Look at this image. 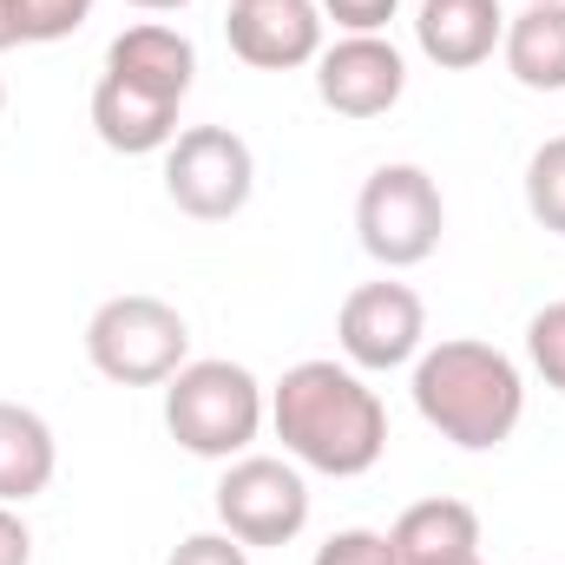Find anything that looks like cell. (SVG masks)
I'll use <instances>...</instances> for the list:
<instances>
[{
    "label": "cell",
    "mask_w": 565,
    "mask_h": 565,
    "mask_svg": "<svg viewBox=\"0 0 565 565\" xmlns=\"http://www.w3.org/2000/svg\"><path fill=\"white\" fill-rule=\"evenodd\" d=\"M526 211H533L540 231L565 237V132L526 158Z\"/></svg>",
    "instance_id": "cell-17"
},
{
    "label": "cell",
    "mask_w": 565,
    "mask_h": 565,
    "mask_svg": "<svg viewBox=\"0 0 565 565\" xmlns=\"http://www.w3.org/2000/svg\"><path fill=\"white\" fill-rule=\"evenodd\" d=\"M447 204L422 164H375L355 198V237L382 270H415L440 250Z\"/></svg>",
    "instance_id": "cell-5"
},
{
    "label": "cell",
    "mask_w": 565,
    "mask_h": 565,
    "mask_svg": "<svg viewBox=\"0 0 565 565\" xmlns=\"http://www.w3.org/2000/svg\"><path fill=\"white\" fill-rule=\"evenodd\" d=\"M13 7H20V40L26 46H53V40H66L93 20V0H13Z\"/></svg>",
    "instance_id": "cell-18"
},
{
    "label": "cell",
    "mask_w": 565,
    "mask_h": 565,
    "mask_svg": "<svg viewBox=\"0 0 565 565\" xmlns=\"http://www.w3.org/2000/svg\"><path fill=\"white\" fill-rule=\"evenodd\" d=\"M93 132L119 158H151V151H164L178 139V106L113 79V73H99V86H93Z\"/></svg>",
    "instance_id": "cell-13"
},
{
    "label": "cell",
    "mask_w": 565,
    "mask_h": 565,
    "mask_svg": "<svg viewBox=\"0 0 565 565\" xmlns=\"http://www.w3.org/2000/svg\"><path fill=\"white\" fill-rule=\"evenodd\" d=\"M257 191V158L231 126H191L164 145V198L198 224H231Z\"/></svg>",
    "instance_id": "cell-6"
},
{
    "label": "cell",
    "mask_w": 565,
    "mask_h": 565,
    "mask_svg": "<svg viewBox=\"0 0 565 565\" xmlns=\"http://www.w3.org/2000/svg\"><path fill=\"white\" fill-rule=\"evenodd\" d=\"M217 526L244 546H289L309 526V480L296 460L237 454L217 480Z\"/></svg>",
    "instance_id": "cell-7"
},
{
    "label": "cell",
    "mask_w": 565,
    "mask_h": 565,
    "mask_svg": "<svg viewBox=\"0 0 565 565\" xmlns=\"http://www.w3.org/2000/svg\"><path fill=\"white\" fill-rule=\"evenodd\" d=\"M164 565H250V546L231 540V533L217 526V533H191V540H178Z\"/></svg>",
    "instance_id": "cell-21"
},
{
    "label": "cell",
    "mask_w": 565,
    "mask_h": 565,
    "mask_svg": "<svg viewBox=\"0 0 565 565\" xmlns=\"http://www.w3.org/2000/svg\"><path fill=\"white\" fill-rule=\"evenodd\" d=\"M270 427L296 467L329 473V480H355L388 454L382 395L362 382V369L335 355H309L282 369V382L270 388Z\"/></svg>",
    "instance_id": "cell-1"
},
{
    "label": "cell",
    "mask_w": 565,
    "mask_h": 565,
    "mask_svg": "<svg viewBox=\"0 0 565 565\" xmlns=\"http://www.w3.org/2000/svg\"><path fill=\"white\" fill-rule=\"evenodd\" d=\"M60 473V440L46 415L20 408V402H0V507H26L53 487Z\"/></svg>",
    "instance_id": "cell-16"
},
{
    "label": "cell",
    "mask_w": 565,
    "mask_h": 565,
    "mask_svg": "<svg viewBox=\"0 0 565 565\" xmlns=\"http://www.w3.org/2000/svg\"><path fill=\"white\" fill-rule=\"evenodd\" d=\"M0 113H7V79H0Z\"/></svg>",
    "instance_id": "cell-27"
},
{
    "label": "cell",
    "mask_w": 565,
    "mask_h": 565,
    "mask_svg": "<svg viewBox=\"0 0 565 565\" xmlns=\"http://www.w3.org/2000/svg\"><path fill=\"white\" fill-rule=\"evenodd\" d=\"M126 7H139V13H178V7H191V0H126Z\"/></svg>",
    "instance_id": "cell-25"
},
{
    "label": "cell",
    "mask_w": 565,
    "mask_h": 565,
    "mask_svg": "<svg viewBox=\"0 0 565 565\" xmlns=\"http://www.w3.org/2000/svg\"><path fill=\"white\" fill-rule=\"evenodd\" d=\"M526 362L540 369L546 388L565 395V302H546V309L526 322Z\"/></svg>",
    "instance_id": "cell-19"
},
{
    "label": "cell",
    "mask_w": 565,
    "mask_h": 565,
    "mask_svg": "<svg viewBox=\"0 0 565 565\" xmlns=\"http://www.w3.org/2000/svg\"><path fill=\"white\" fill-rule=\"evenodd\" d=\"M408 93V60L388 33H342L316 53V99L335 119H382Z\"/></svg>",
    "instance_id": "cell-9"
},
{
    "label": "cell",
    "mask_w": 565,
    "mask_h": 565,
    "mask_svg": "<svg viewBox=\"0 0 565 565\" xmlns=\"http://www.w3.org/2000/svg\"><path fill=\"white\" fill-rule=\"evenodd\" d=\"M86 362L119 388H158L191 362V322L164 296H106L86 322Z\"/></svg>",
    "instance_id": "cell-4"
},
{
    "label": "cell",
    "mask_w": 565,
    "mask_h": 565,
    "mask_svg": "<svg viewBox=\"0 0 565 565\" xmlns=\"http://www.w3.org/2000/svg\"><path fill=\"white\" fill-rule=\"evenodd\" d=\"M500 60L526 93H565V0H526L500 33Z\"/></svg>",
    "instance_id": "cell-15"
},
{
    "label": "cell",
    "mask_w": 565,
    "mask_h": 565,
    "mask_svg": "<svg viewBox=\"0 0 565 565\" xmlns=\"http://www.w3.org/2000/svg\"><path fill=\"white\" fill-rule=\"evenodd\" d=\"M309 565H395V546H388V533L342 526V533H329V540L316 546V559Z\"/></svg>",
    "instance_id": "cell-20"
},
{
    "label": "cell",
    "mask_w": 565,
    "mask_h": 565,
    "mask_svg": "<svg viewBox=\"0 0 565 565\" xmlns=\"http://www.w3.org/2000/svg\"><path fill=\"white\" fill-rule=\"evenodd\" d=\"M454 565H487V559H480V553H473V559H454Z\"/></svg>",
    "instance_id": "cell-26"
},
{
    "label": "cell",
    "mask_w": 565,
    "mask_h": 565,
    "mask_svg": "<svg viewBox=\"0 0 565 565\" xmlns=\"http://www.w3.org/2000/svg\"><path fill=\"white\" fill-rule=\"evenodd\" d=\"M408 395H415V415L467 454L507 447L513 427L526 422L520 362L493 342H473V335H447V342L422 349L415 375H408Z\"/></svg>",
    "instance_id": "cell-2"
},
{
    "label": "cell",
    "mask_w": 565,
    "mask_h": 565,
    "mask_svg": "<svg viewBox=\"0 0 565 565\" xmlns=\"http://www.w3.org/2000/svg\"><path fill=\"white\" fill-rule=\"evenodd\" d=\"M507 33V13L500 0H422V20H415V46L440 73H473L493 60Z\"/></svg>",
    "instance_id": "cell-12"
},
{
    "label": "cell",
    "mask_w": 565,
    "mask_h": 565,
    "mask_svg": "<svg viewBox=\"0 0 565 565\" xmlns=\"http://www.w3.org/2000/svg\"><path fill=\"white\" fill-rule=\"evenodd\" d=\"M395 565H454L480 553V513L467 500H415L388 526Z\"/></svg>",
    "instance_id": "cell-14"
},
{
    "label": "cell",
    "mask_w": 565,
    "mask_h": 565,
    "mask_svg": "<svg viewBox=\"0 0 565 565\" xmlns=\"http://www.w3.org/2000/svg\"><path fill=\"white\" fill-rule=\"evenodd\" d=\"M264 422H270V395H264V382L244 362L204 355V362H184L164 382V427L198 460L250 454V440L264 434Z\"/></svg>",
    "instance_id": "cell-3"
},
{
    "label": "cell",
    "mask_w": 565,
    "mask_h": 565,
    "mask_svg": "<svg viewBox=\"0 0 565 565\" xmlns=\"http://www.w3.org/2000/svg\"><path fill=\"white\" fill-rule=\"evenodd\" d=\"M7 46H26V40H20V7H13V0H0V53H7Z\"/></svg>",
    "instance_id": "cell-24"
},
{
    "label": "cell",
    "mask_w": 565,
    "mask_h": 565,
    "mask_svg": "<svg viewBox=\"0 0 565 565\" xmlns=\"http://www.w3.org/2000/svg\"><path fill=\"white\" fill-rule=\"evenodd\" d=\"M316 7H322L342 33H382V26L395 20L402 0H316Z\"/></svg>",
    "instance_id": "cell-22"
},
{
    "label": "cell",
    "mask_w": 565,
    "mask_h": 565,
    "mask_svg": "<svg viewBox=\"0 0 565 565\" xmlns=\"http://www.w3.org/2000/svg\"><path fill=\"white\" fill-rule=\"evenodd\" d=\"M335 342L342 362L362 375H388V369H415V355L427 349V309L408 282H355L335 309Z\"/></svg>",
    "instance_id": "cell-8"
},
{
    "label": "cell",
    "mask_w": 565,
    "mask_h": 565,
    "mask_svg": "<svg viewBox=\"0 0 565 565\" xmlns=\"http://www.w3.org/2000/svg\"><path fill=\"white\" fill-rule=\"evenodd\" d=\"M224 40L257 73H296L322 53V7L316 0H231Z\"/></svg>",
    "instance_id": "cell-10"
},
{
    "label": "cell",
    "mask_w": 565,
    "mask_h": 565,
    "mask_svg": "<svg viewBox=\"0 0 565 565\" xmlns=\"http://www.w3.org/2000/svg\"><path fill=\"white\" fill-rule=\"evenodd\" d=\"M0 565H33V533L20 507H0Z\"/></svg>",
    "instance_id": "cell-23"
},
{
    "label": "cell",
    "mask_w": 565,
    "mask_h": 565,
    "mask_svg": "<svg viewBox=\"0 0 565 565\" xmlns=\"http://www.w3.org/2000/svg\"><path fill=\"white\" fill-rule=\"evenodd\" d=\"M106 73L126 79V86H139V93H158V99L184 106V93L198 79V46L178 26H164V20H139V26H126L106 46Z\"/></svg>",
    "instance_id": "cell-11"
}]
</instances>
